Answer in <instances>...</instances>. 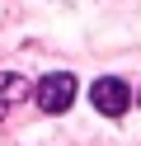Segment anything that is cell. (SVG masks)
Returning <instances> with one entry per match:
<instances>
[{
  "instance_id": "obj_3",
  "label": "cell",
  "mask_w": 141,
  "mask_h": 146,
  "mask_svg": "<svg viewBox=\"0 0 141 146\" xmlns=\"http://www.w3.org/2000/svg\"><path fill=\"white\" fill-rule=\"evenodd\" d=\"M24 94H28V80L14 76V71H0V123L9 118V108L24 104Z\"/></svg>"
},
{
  "instance_id": "obj_1",
  "label": "cell",
  "mask_w": 141,
  "mask_h": 146,
  "mask_svg": "<svg viewBox=\"0 0 141 146\" xmlns=\"http://www.w3.org/2000/svg\"><path fill=\"white\" fill-rule=\"evenodd\" d=\"M71 99H75V76L52 71V76L38 80V108H42V113H66Z\"/></svg>"
},
{
  "instance_id": "obj_2",
  "label": "cell",
  "mask_w": 141,
  "mask_h": 146,
  "mask_svg": "<svg viewBox=\"0 0 141 146\" xmlns=\"http://www.w3.org/2000/svg\"><path fill=\"white\" fill-rule=\"evenodd\" d=\"M89 99H94V108H99L103 118H122V113H127V104H132V90L122 85V80L103 76V80H94Z\"/></svg>"
}]
</instances>
